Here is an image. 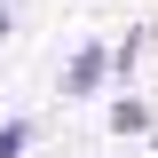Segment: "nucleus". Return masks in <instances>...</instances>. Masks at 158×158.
<instances>
[{
	"mask_svg": "<svg viewBox=\"0 0 158 158\" xmlns=\"http://www.w3.org/2000/svg\"><path fill=\"white\" fill-rule=\"evenodd\" d=\"M103 79H111V48H103V40H87V48L63 63V95H95Z\"/></svg>",
	"mask_w": 158,
	"mask_h": 158,
	"instance_id": "obj_1",
	"label": "nucleus"
},
{
	"mask_svg": "<svg viewBox=\"0 0 158 158\" xmlns=\"http://www.w3.org/2000/svg\"><path fill=\"white\" fill-rule=\"evenodd\" d=\"M150 127H158V118L142 111L135 95H118V103H111V135H150Z\"/></svg>",
	"mask_w": 158,
	"mask_h": 158,
	"instance_id": "obj_2",
	"label": "nucleus"
},
{
	"mask_svg": "<svg viewBox=\"0 0 158 158\" xmlns=\"http://www.w3.org/2000/svg\"><path fill=\"white\" fill-rule=\"evenodd\" d=\"M32 135H40L32 118H0V158H24V150H32Z\"/></svg>",
	"mask_w": 158,
	"mask_h": 158,
	"instance_id": "obj_3",
	"label": "nucleus"
},
{
	"mask_svg": "<svg viewBox=\"0 0 158 158\" xmlns=\"http://www.w3.org/2000/svg\"><path fill=\"white\" fill-rule=\"evenodd\" d=\"M0 40H8V0H0Z\"/></svg>",
	"mask_w": 158,
	"mask_h": 158,
	"instance_id": "obj_4",
	"label": "nucleus"
},
{
	"mask_svg": "<svg viewBox=\"0 0 158 158\" xmlns=\"http://www.w3.org/2000/svg\"><path fill=\"white\" fill-rule=\"evenodd\" d=\"M150 142H158V127H150Z\"/></svg>",
	"mask_w": 158,
	"mask_h": 158,
	"instance_id": "obj_5",
	"label": "nucleus"
}]
</instances>
